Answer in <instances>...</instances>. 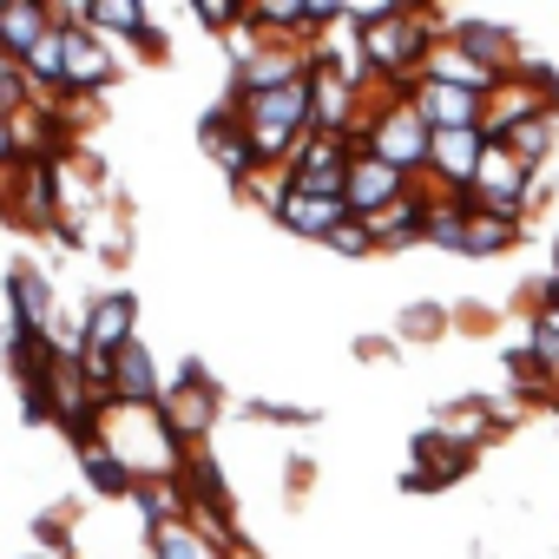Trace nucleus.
I'll return each instance as SVG.
<instances>
[{
    "mask_svg": "<svg viewBox=\"0 0 559 559\" xmlns=\"http://www.w3.org/2000/svg\"><path fill=\"white\" fill-rule=\"evenodd\" d=\"M237 119L263 158V171H284L297 158V145L317 132V99H310V80L297 86H276V93H257V99H237Z\"/></svg>",
    "mask_w": 559,
    "mask_h": 559,
    "instance_id": "1",
    "label": "nucleus"
},
{
    "mask_svg": "<svg viewBox=\"0 0 559 559\" xmlns=\"http://www.w3.org/2000/svg\"><path fill=\"white\" fill-rule=\"evenodd\" d=\"M441 47H448V53H461L467 67H480L487 80H513V67L526 60V53H520V34H513V27H500V21H480V14H448Z\"/></svg>",
    "mask_w": 559,
    "mask_h": 559,
    "instance_id": "2",
    "label": "nucleus"
},
{
    "mask_svg": "<svg viewBox=\"0 0 559 559\" xmlns=\"http://www.w3.org/2000/svg\"><path fill=\"white\" fill-rule=\"evenodd\" d=\"M198 145H204V158H211L237 191L263 178V158H257V145H250V132H243V119H237V99H230V106H211V112L198 119Z\"/></svg>",
    "mask_w": 559,
    "mask_h": 559,
    "instance_id": "3",
    "label": "nucleus"
},
{
    "mask_svg": "<svg viewBox=\"0 0 559 559\" xmlns=\"http://www.w3.org/2000/svg\"><path fill=\"white\" fill-rule=\"evenodd\" d=\"M158 415H165L171 441H178L185 454H198V448H204V435H211V428H217V415H224V389H217V376H211V382H165Z\"/></svg>",
    "mask_w": 559,
    "mask_h": 559,
    "instance_id": "4",
    "label": "nucleus"
},
{
    "mask_svg": "<svg viewBox=\"0 0 559 559\" xmlns=\"http://www.w3.org/2000/svg\"><path fill=\"white\" fill-rule=\"evenodd\" d=\"M402 99L428 119V132H467V126H480V119H487V93L454 86V80H435V73H421Z\"/></svg>",
    "mask_w": 559,
    "mask_h": 559,
    "instance_id": "5",
    "label": "nucleus"
},
{
    "mask_svg": "<svg viewBox=\"0 0 559 559\" xmlns=\"http://www.w3.org/2000/svg\"><path fill=\"white\" fill-rule=\"evenodd\" d=\"M349 165H356V152H349L343 139H323V132H310V139L297 145V158L284 165V178H290V191H310V198H343V185H349Z\"/></svg>",
    "mask_w": 559,
    "mask_h": 559,
    "instance_id": "6",
    "label": "nucleus"
},
{
    "mask_svg": "<svg viewBox=\"0 0 559 559\" xmlns=\"http://www.w3.org/2000/svg\"><path fill=\"white\" fill-rule=\"evenodd\" d=\"M126 343H139V290H106L86 304V356L80 362H112Z\"/></svg>",
    "mask_w": 559,
    "mask_h": 559,
    "instance_id": "7",
    "label": "nucleus"
},
{
    "mask_svg": "<svg viewBox=\"0 0 559 559\" xmlns=\"http://www.w3.org/2000/svg\"><path fill=\"white\" fill-rule=\"evenodd\" d=\"M67 34V27H60ZM119 80V53L106 34L93 27H73L67 34V99H106V86Z\"/></svg>",
    "mask_w": 559,
    "mask_h": 559,
    "instance_id": "8",
    "label": "nucleus"
},
{
    "mask_svg": "<svg viewBox=\"0 0 559 559\" xmlns=\"http://www.w3.org/2000/svg\"><path fill=\"white\" fill-rule=\"evenodd\" d=\"M0 290H8V323H21V330H47L53 323V310H60V290H53V276H47V263H8V276H0Z\"/></svg>",
    "mask_w": 559,
    "mask_h": 559,
    "instance_id": "9",
    "label": "nucleus"
},
{
    "mask_svg": "<svg viewBox=\"0 0 559 559\" xmlns=\"http://www.w3.org/2000/svg\"><path fill=\"white\" fill-rule=\"evenodd\" d=\"M487 132L480 126H467V132H435V152H428V185L435 191H467L474 185V171H480V158H487Z\"/></svg>",
    "mask_w": 559,
    "mask_h": 559,
    "instance_id": "10",
    "label": "nucleus"
},
{
    "mask_svg": "<svg viewBox=\"0 0 559 559\" xmlns=\"http://www.w3.org/2000/svg\"><path fill=\"white\" fill-rule=\"evenodd\" d=\"M415 191V178H402L395 165H382V158H356L349 165V185H343V204H349V217H382L389 204H402Z\"/></svg>",
    "mask_w": 559,
    "mask_h": 559,
    "instance_id": "11",
    "label": "nucleus"
},
{
    "mask_svg": "<svg viewBox=\"0 0 559 559\" xmlns=\"http://www.w3.org/2000/svg\"><path fill=\"white\" fill-rule=\"evenodd\" d=\"M435 185H415L402 204H389L382 217H369V230H376V243L382 250H408V243H428V224H435Z\"/></svg>",
    "mask_w": 559,
    "mask_h": 559,
    "instance_id": "12",
    "label": "nucleus"
},
{
    "mask_svg": "<svg viewBox=\"0 0 559 559\" xmlns=\"http://www.w3.org/2000/svg\"><path fill=\"white\" fill-rule=\"evenodd\" d=\"M53 34V8L47 0H0V60L27 67V53Z\"/></svg>",
    "mask_w": 559,
    "mask_h": 559,
    "instance_id": "13",
    "label": "nucleus"
},
{
    "mask_svg": "<svg viewBox=\"0 0 559 559\" xmlns=\"http://www.w3.org/2000/svg\"><path fill=\"white\" fill-rule=\"evenodd\" d=\"M112 402H126V408H158L165 402V376H158L145 343H126L112 356Z\"/></svg>",
    "mask_w": 559,
    "mask_h": 559,
    "instance_id": "14",
    "label": "nucleus"
},
{
    "mask_svg": "<svg viewBox=\"0 0 559 559\" xmlns=\"http://www.w3.org/2000/svg\"><path fill=\"white\" fill-rule=\"evenodd\" d=\"M270 217L284 224L290 237H317V243H323V237H330L336 224H349V204H343V198H310V191H284V204H276Z\"/></svg>",
    "mask_w": 559,
    "mask_h": 559,
    "instance_id": "15",
    "label": "nucleus"
},
{
    "mask_svg": "<svg viewBox=\"0 0 559 559\" xmlns=\"http://www.w3.org/2000/svg\"><path fill=\"white\" fill-rule=\"evenodd\" d=\"M93 34H126V40H139L152 60L165 53V34L152 27V8H145V0H93Z\"/></svg>",
    "mask_w": 559,
    "mask_h": 559,
    "instance_id": "16",
    "label": "nucleus"
},
{
    "mask_svg": "<svg viewBox=\"0 0 559 559\" xmlns=\"http://www.w3.org/2000/svg\"><path fill=\"white\" fill-rule=\"evenodd\" d=\"M145 546H152V559H230V546H217L198 520H165L145 533Z\"/></svg>",
    "mask_w": 559,
    "mask_h": 559,
    "instance_id": "17",
    "label": "nucleus"
},
{
    "mask_svg": "<svg viewBox=\"0 0 559 559\" xmlns=\"http://www.w3.org/2000/svg\"><path fill=\"white\" fill-rule=\"evenodd\" d=\"M80 474H86V487H93L99 500H132V493H139V474H132L106 441H93V448L80 454Z\"/></svg>",
    "mask_w": 559,
    "mask_h": 559,
    "instance_id": "18",
    "label": "nucleus"
},
{
    "mask_svg": "<svg viewBox=\"0 0 559 559\" xmlns=\"http://www.w3.org/2000/svg\"><path fill=\"white\" fill-rule=\"evenodd\" d=\"M520 237H526V224L493 217V211H474L467 230H461V250H454V257H500V250H513Z\"/></svg>",
    "mask_w": 559,
    "mask_h": 559,
    "instance_id": "19",
    "label": "nucleus"
},
{
    "mask_svg": "<svg viewBox=\"0 0 559 559\" xmlns=\"http://www.w3.org/2000/svg\"><path fill=\"white\" fill-rule=\"evenodd\" d=\"M552 139H559V112H539V119H526L520 132H507L500 145H507L520 165H533V171H539V158L552 152Z\"/></svg>",
    "mask_w": 559,
    "mask_h": 559,
    "instance_id": "20",
    "label": "nucleus"
},
{
    "mask_svg": "<svg viewBox=\"0 0 559 559\" xmlns=\"http://www.w3.org/2000/svg\"><path fill=\"white\" fill-rule=\"evenodd\" d=\"M435 336H448V310L441 304H408L395 317V343H435Z\"/></svg>",
    "mask_w": 559,
    "mask_h": 559,
    "instance_id": "21",
    "label": "nucleus"
},
{
    "mask_svg": "<svg viewBox=\"0 0 559 559\" xmlns=\"http://www.w3.org/2000/svg\"><path fill=\"white\" fill-rule=\"evenodd\" d=\"M336 257H349V263H369V257H382V243H376V230L362 224V217H349V224H336L330 237H323Z\"/></svg>",
    "mask_w": 559,
    "mask_h": 559,
    "instance_id": "22",
    "label": "nucleus"
},
{
    "mask_svg": "<svg viewBox=\"0 0 559 559\" xmlns=\"http://www.w3.org/2000/svg\"><path fill=\"white\" fill-rule=\"evenodd\" d=\"M60 389V382H53ZM53 389H21V428H53L60 421V395Z\"/></svg>",
    "mask_w": 559,
    "mask_h": 559,
    "instance_id": "23",
    "label": "nucleus"
}]
</instances>
